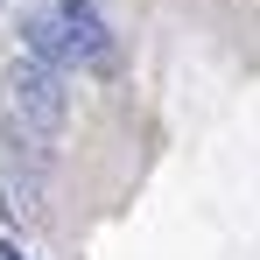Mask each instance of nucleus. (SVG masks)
Segmentation results:
<instances>
[{
    "instance_id": "1",
    "label": "nucleus",
    "mask_w": 260,
    "mask_h": 260,
    "mask_svg": "<svg viewBox=\"0 0 260 260\" xmlns=\"http://www.w3.org/2000/svg\"><path fill=\"white\" fill-rule=\"evenodd\" d=\"M21 36H28V49L43 56V63H56V71H113V28L99 21V7L91 0H49V7H36L28 21H21Z\"/></svg>"
},
{
    "instance_id": "2",
    "label": "nucleus",
    "mask_w": 260,
    "mask_h": 260,
    "mask_svg": "<svg viewBox=\"0 0 260 260\" xmlns=\"http://www.w3.org/2000/svg\"><path fill=\"white\" fill-rule=\"evenodd\" d=\"M7 106H14V120L28 141H56L63 120H71V99H63V71L43 63L36 49L28 56H14V71H7Z\"/></svg>"
},
{
    "instance_id": "3",
    "label": "nucleus",
    "mask_w": 260,
    "mask_h": 260,
    "mask_svg": "<svg viewBox=\"0 0 260 260\" xmlns=\"http://www.w3.org/2000/svg\"><path fill=\"white\" fill-rule=\"evenodd\" d=\"M0 211L14 218V225H36V218H43V183H36V169H14L7 155H0Z\"/></svg>"
},
{
    "instance_id": "4",
    "label": "nucleus",
    "mask_w": 260,
    "mask_h": 260,
    "mask_svg": "<svg viewBox=\"0 0 260 260\" xmlns=\"http://www.w3.org/2000/svg\"><path fill=\"white\" fill-rule=\"evenodd\" d=\"M0 260H28V253H21V246H0Z\"/></svg>"
}]
</instances>
